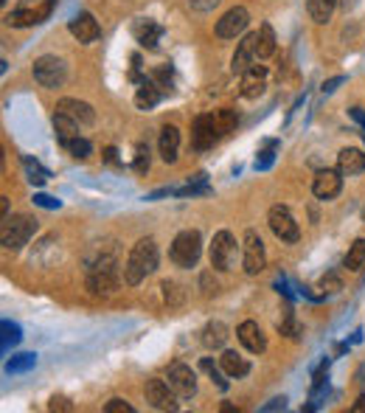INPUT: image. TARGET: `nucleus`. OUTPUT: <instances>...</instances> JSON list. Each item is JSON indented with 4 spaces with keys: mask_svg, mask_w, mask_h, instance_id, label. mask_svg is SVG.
<instances>
[{
    "mask_svg": "<svg viewBox=\"0 0 365 413\" xmlns=\"http://www.w3.org/2000/svg\"><path fill=\"white\" fill-rule=\"evenodd\" d=\"M157 262H160V253H157L155 239H152V237L138 239V242L132 245V251H129L127 265H124V281H127L129 287H138L149 273L157 270Z\"/></svg>",
    "mask_w": 365,
    "mask_h": 413,
    "instance_id": "1",
    "label": "nucleus"
},
{
    "mask_svg": "<svg viewBox=\"0 0 365 413\" xmlns=\"http://www.w3.org/2000/svg\"><path fill=\"white\" fill-rule=\"evenodd\" d=\"M200 253H203V237L200 231H180L169 248V259L182 267V270H189L200 262Z\"/></svg>",
    "mask_w": 365,
    "mask_h": 413,
    "instance_id": "2",
    "label": "nucleus"
},
{
    "mask_svg": "<svg viewBox=\"0 0 365 413\" xmlns=\"http://www.w3.org/2000/svg\"><path fill=\"white\" fill-rule=\"evenodd\" d=\"M87 287L93 295H113L121 287V276H118V265L113 256H101L90 273H87Z\"/></svg>",
    "mask_w": 365,
    "mask_h": 413,
    "instance_id": "3",
    "label": "nucleus"
},
{
    "mask_svg": "<svg viewBox=\"0 0 365 413\" xmlns=\"http://www.w3.org/2000/svg\"><path fill=\"white\" fill-rule=\"evenodd\" d=\"M54 4L57 0H23V4L6 15V26L12 29H29V26H37V23H45L54 12Z\"/></svg>",
    "mask_w": 365,
    "mask_h": 413,
    "instance_id": "4",
    "label": "nucleus"
},
{
    "mask_svg": "<svg viewBox=\"0 0 365 413\" xmlns=\"http://www.w3.org/2000/svg\"><path fill=\"white\" fill-rule=\"evenodd\" d=\"M34 234H37V220H31L29 214H17V217L3 220V228H0V242H3L6 251H20Z\"/></svg>",
    "mask_w": 365,
    "mask_h": 413,
    "instance_id": "5",
    "label": "nucleus"
},
{
    "mask_svg": "<svg viewBox=\"0 0 365 413\" xmlns=\"http://www.w3.org/2000/svg\"><path fill=\"white\" fill-rule=\"evenodd\" d=\"M34 79L45 88V90H59L65 82H68V65L65 59L54 57V54H45L34 62Z\"/></svg>",
    "mask_w": 365,
    "mask_h": 413,
    "instance_id": "6",
    "label": "nucleus"
},
{
    "mask_svg": "<svg viewBox=\"0 0 365 413\" xmlns=\"http://www.w3.org/2000/svg\"><path fill=\"white\" fill-rule=\"evenodd\" d=\"M211 267L214 270H234L236 265V239L231 231H220L214 234V242H211Z\"/></svg>",
    "mask_w": 365,
    "mask_h": 413,
    "instance_id": "7",
    "label": "nucleus"
},
{
    "mask_svg": "<svg viewBox=\"0 0 365 413\" xmlns=\"http://www.w3.org/2000/svg\"><path fill=\"white\" fill-rule=\"evenodd\" d=\"M242 265H245V273L248 276H256L267 267V253H264V242L262 237L250 228L245 231V242H242Z\"/></svg>",
    "mask_w": 365,
    "mask_h": 413,
    "instance_id": "8",
    "label": "nucleus"
},
{
    "mask_svg": "<svg viewBox=\"0 0 365 413\" xmlns=\"http://www.w3.org/2000/svg\"><path fill=\"white\" fill-rule=\"evenodd\" d=\"M166 382L171 385V391L180 399H192L197 393V374L186 363H171L169 365V374H166Z\"/></svg>",
    "mask_w": 365,
    "mask_h": 413,
    "instance_id": "9",
    "label": "nucleus"
},
{
    "mask_svg": "<svg viewBox=\"0 0 365 413\" xmlns=\"http://www.w3.org/2000/svg\"><path fill=\"white\" fill-rule=\"evenodd\" d=\"M267 223H270V231H273L281 242H289V245H292V242H298L301 231H298V223L292 220L289 209H284V205H273Z\"/></svg>",
    "mask_w": 365,
    "mask_h": 413,
    "instance_id": "10",
    "label": "nucleus"
},
{
    "mask_svg": "<svg viewBox=\"0 0 365 413\" xmlns=\"http://www.w3.org/2000/svg\"><path fill=\"white\" fill-rule=\"evenodd\" d=\"M248 23H250L248 9L234 6L231 12H225V15L217 20V37H220V40H236V37L248 29Z\"/></svg>",
    "mask_w": 365,
    "mask_h": 413,
    "instance_id": "11",
    "label": "nucleus"
},
{
    "mask_svg": "<svg viewBox=\"0 0 365 413\" xmlns=\"http://www.w3.org/2000/svg\"><path fill=\"white\" fill-rule=\"evenodd\" d=\"M143 393H146V402L152 407H157V410H177V399L180 396L171 391V385L166 379H149Z\"/></svg>",
    "mask_w": 365,
    "mask_h": 413,
    "instance_id": "12",
    "label": "nucleus"
},
{
    "mask_svg": "<svg viewBox=\"0 0 365 413\" xmlns=\"http://www.w3.org/2000/svg\"><path fill=\"white\" fill-rule=\"evenodd\" d=\"M220 132H217V124H214V113H206V115H197L194 121V130H192V144L194 149H211L217 144Z\"/></svg>",
    "mask_w": 365,
    "mask_h": 413,
    "instance_id": "13",
    "label": "nucleus"
},
{
    "mask_svg": "<svg viewBox=\"0 0 365 413\" xmlns=\"http://www.w3.org/2000/svg\"><path fill=\"white\" fill-rule=\"evenodd\" d=\"M343 188V177H340V169H320L312 180V191L317 200H334Z\"/></svg>",
    "mask_w": 365,
    "mask_h": 413,
    "instance_id": "14",
    "label": "nucleus"
},
{
    "mask_svg": "<svg viewBox=\"0 0 365 413\" xmlns=\"http://www.w3.org/2000/svg\"><path fill=\"white\" fill-rule=\"evenodd\" d=\"M132 37L138 40V46H143V48L155 51V48H157V43H160V37H163V26H160V23H155V20L141 18V20H135V23H132Z\"/></svg>",
    "mask_w": 365,
    "mask_h": 413,
    "instance_id": "15",
    "label": "nucleus"
},
{
    "mask_svg": "<svg viewBox=\"0 0 365 413\" xmlns=\"http://www.w3.org/2000/svg\"><path fill=\"white\" fill-rule=\"evenodd\" d=\"M68 31H71L79 43H96V40H99V34H101V29H99L96 18H93V15H87V12L76 15V18L68 23Z\"/></svg>",
    "mask_w": 365,
    "mask_h": 413,
    "instance_id": "16",
    "label": "nucleus"
},
{
    "mask_svg": "<svg viewBox=\"0 0 365 413\" xmlns=\"http://www.w3.org/2000/svg\"><path fill=\"white\" fill-rule=\"evenodd\" d=\"M236 337H239V343H242L248 351H253V354H262V351L267 349V337H264V332H262V326H259L256 321H245V323L236 329Z\"/></svg>",
    "mask_w": 365,
    "mask_h": 413,
    "instance_id": "17",
    "label": "nucleus"
},
{
    "mask_svg": "<svg viewBox=\"0 0 365 413\" xmlns=\"http://www.w3.org/2000/svg\"><path fill=\"white\" fill-rule=\"evenodd\" d=\"M264 82H267V68L264 65H250L242 74V96L245 99H259L264 93Z\"/></svg>",
    "mask_w": 365,
    "mask_h": 413,
    "instance_id": "18",
    "label": "nucleus"
},
{
    "mask_svg": "<svg viewBox=\"0 0 365 413\" xmlns=\"http://www.w3.org/2000/svg\"><path fill=\"white\" fill-rule=\"evenodd\" d=\"M57 113H65V115H71L76 124H82V127H90L93 121H96V110L87 104V102H79V99H62L59 104H57Z\"/></svg>",
    "mask_w": 365,
    "mask_h": 413,
    "instance_id": "19",
    "label": "nucleus"
},
{
    "mask_svg": "<svg viewBox=\"0 0 365 413\" xmlns=\"http://www.w3.org/2000/svg\"><path fill=\"white\" fill-rule=\"evenodd\" d=\"M256 37H259V31L248 34V37L239 43V48H236V54H234V59H231V71H234V74H245V71L253 65V57H256Z\"/></svg>",
    "mask_w": 365,
    "mask_h": 413,
    "instance_id": "20",
    "label": "nucleus"
},
{
    "mask_svg": "<svg viewBox=\"0 0 365 413\" xmlns=\"http://www.w3.org/2000/svg\"><path fill=\"white\" fill-rule=\"evenodd\" d=\"M157 146H160V158H163L166 163H174V160H177V152H180V130L171 127V124H166V127L160 130Z\"/></svg>",
    "mask_w": 365,
    "mask_h": 413,
    "instance_id": "21",
    "label": "nucleus"
},
{
    "mask_svg": "<svg viewBox=\"0 0 365 413\" xmlns=\"http://www.w3.org/2000/svg\"><path fill=\"white\" fill-rule=\"evenodd\" d=\"M79 127H82V124H76V121H73L71 115H65V113H57V115H54V132H57V141H59L65 149L79 138Z\"/></svg>",
    "mask_w": 365,
    "mask_h": 413,
    "instance_id": "22",
    "label": "nucleus"
},
{
    "mask_svg": "<svg viewBox=\"0 0 365 413\" xmlns=\"http://www.w3.org/2000/svg\"><path fill=\"white\" fill-rule=\"evenodd\" d=\"M337 169H340V174H359V172H365V152L354 149V146L343 149L337 155Z\"/></svg>",
    "mask_w": 365,
    "mask_h": 413,
    "instance_id": "23",
    "label": "nucleus"
},
{
    "mask_svg": "<svg viewBox=\"0 0 365 413\" xmlns=\"http://www.w3.org/2000/svg\"><path fill=\"white\" fill-rule=\"evenodd\" d=\"M220 365H222V371H225L231 379H242V377L250 374V363H248L242 354H236V351H222Z\"/></svg>",
    "mask_w": 365,
    "mask_h": 413,
    "instance_id": "24",
    "label": "nucleus"
},
{
    "mask_svg": "<svg viewBox=\"0 0 365 413\" xmlns=\"http://www.w3.org/2000/svg\"><path fill=\"white\" fill-rule=\"evenodd\" d=\"M160 96H163V90L152 79H143L141 88H138V93H135V107L138 110H152L160 102Z\"/></svg>",
    "mask_w": 365,
    "mask_h": 413,
    "instance_id": "25",
    "label": "nucleus"
},
{
    "mask_svg": "<svg viewBox=\"0 0 365 413\" xmlns=\"http://www.w3.org/2000/svg\"><path fill=\"white\" fill-rule=\"evenodd\" d=\"M275 54V31L270 23H262L259 37H256V57L259 59H270Z\"/></svg>",
    "mask_w": 365,
    "mask_h": 413,
    "instance_id": "26",
    "label": "nucleus"
},
{
    "mask_svg": "<svg viewBox=\"0 0 365 413\" xmlns=\"http://www.w3.org/2000/svg\"><path fill=\"white\" fill-rule=\"evenodd\" d=\"M203 343L208 349H222L228 343V326L222 321H211L206 329H203Z\"/></svg>",
    "mask_w": 365,
    "mask_h": 413,
    "instance_id": "27",
    "label": "nucleus"
},
{
    "mask_svg": "<svg viewBox=\"0 0 365 413\" xmlns=\"http://www.w3.org/2000/svg\"><path fill=\"white\" fill-rule=\"evenodd\" d=\"M334 6H337V0H306V12L315 23H329L331 15H334Z\"/></svg>",
    "mask_w": 365,
    "mask_h": 413,
    "instance_id": "28",
    "label": "nucleus"
},
{
    "mask_svg": "<svg viewBox=\"0 0 365 413\" xmlns=\"http://www.w3.org/2000/svg\"><path fill=\"white\" fill-rule=\"evenodd\" d=\"M343 265H345L351 273H357V270H362V267H365V239H357V242L348 248V253H345Z\"/></svg>",
    "mask_w": 365,
    "mask_h": 413,
    "instance_id": "29",
    "label": "nucleus"
},
{
    "mask_svg": "<svg viewBox=\"0 0 365 413\" xmlns=\"http://www.w3.org/2000/svg\"><path fill=\"white\" fill-rule=\"evenodd\" d=\"M34 365H37V354L34 351H23V354H15L6 363V371L9 374H23V371H31Z\"/></svg>",
    "mask_w": 365,
    "mask_h": 413,
    "instance_id": "30",
    "label": "nucleus"
},
{
    "mask_svg": "<svg viewBox=\"0 0 365 413\" xmlns=\"http://www.w3.org/2000/svg\"><path fill=\"white\" fill-rule=\"evenodd\" d=\"M236 113L234 110H228V107H222V110H214V124H217V132L220 135H228V132H234L236 130Z\"/></svg>",
    "mask_w": 365,
    "mask_h": 413,
    "instance_id": "31",
    "label": "nucleus"
},
{
    "mask_svg": "<svg viewBox=\"0 0 365 413\" xmlns=\"http://www.w3.org/2000/svg\"><path fill=\"white\" fill-rule=\"evenodd\" d=\"M278 332H281V335H287L289 340H298V337H301V332H303V329H301V323L295 321V312H292L289 307L284 309V315H281V321H278Z\"/></svg>",
    "mask_w": 365,
    "mask_h": 413,
    "instance_id": "32",
    "label": "nucleus"
},
{
    "mask_svg": "<svg viewBox=\"0 0 365 413\" xmlns=\"http://www.w3.org/2000/svg\"><path fill=\"white\" fill-rule=\"evenodd\" d=\"M23 169H26V174H29V180H31L34 186H45V183H48V177H51V174H48V169H43V166H40L34 158H29V155L23 158Z\"/></svg>",
    "mask_w": 365,
    "mask_h": 413,
    "instance_id": "33",
    "label": "nucleus"
},
{
    "mask_svg": "<svg viewBox=\"0 0 365 413\" xmlns=\"http://www.w3.org/2000/svg\"><path fill=\"white\" fill-rule=\"evenodd\" d=\"M275 152H278V141H267L256 155V169H270L275 160Z\"/></svg>",
    "mask_w": 365,
    "mask_h": 413,
    "instance_id": "34",
    "label": "nucleus"
},
{
    "mask_svg": "<svg viewBox=\"0 0 365 413\" xmlns=\"http://www.w3.org/2000/svg\"><path fill=\"white\" fill-rule=\"evenodd\" d=\"M0 332H3V351H9V346H17L20 343V326L12 323V321H3L0 323Z\"/></svg>",
    "mask_w": 365,
    "mask_h": 413,
    "instance_id": "35",
    "label": "nucleus"
},
{
    "mask_svg": "<svg viewBox=\"0 0 365 413\" xmlns=\"http://www.w3.org/2000/svg\"><path fill=\"white\" fill-rule=\"evenodd\" d=\"M149 79H152V82H155L163 93H169V90H171V68H169V65H160L157 71H152V74H149Z\"/></svg>",
    "mask_w": 365,
    "mask_h": 413,
    "instance_id": "36",
    "label": "nucleus"
},
{
    "mask_svg": "<svg viewBox=\"0 0 365 413\" xmlns=\"http://www.w3.org/2000/svg\"><path fill=\"white\" fill-rule=\"evenodd\" d=\"M200 365H203V371H206V374H208V377L217 382V388H222V391L228 388V379H225L228 374H222V371H220V368L211 363V357H203V363H200Z\"/></svg>",
    "mask_w": 365,
    "mask_h": 413,
    "instance_id": "37",
    "label": "nucleus"
},
{
    "mask_svg": "<svg viewBox=\"0 0 365 413\" xmlns=\"http://www.w3.org/2000/svg\"><path fill=\"white\" fill-rule=\"evenodd\" d=\"M68 152H71L73 158H82V160H85V158H90V152H93V144H90L87 138H82V135H79V138L68 146Z\"/></svg>",
    "mask_w": 365,
    "mask_h": 413,
    "instance_id": "38",
    "label": "nucleus"
},
{
    "mask_svg": "<svg viewBox=\"0 0 365 413\" xmlns=\"http://www.w3.org/2000/svg\"><path fill=\"white\" fill-rule=\"evenodd\" d=\"M132 169H135L138 174H143V172L149 169V149H146L143 144L135 146V163H132Z\"/></svg>",
    "mask_w": 365,
    "mask_h": 413,
    "instance_id": "39",
    "label": "nucleus"
},
{
    "mask_svg": "<svg viewBox=\"0 0 365 413\" xmlns=\"http://www.w3.org/2000/svg\"><path fill=\"white\" fill-rule=\"evenodd\" d=\"M320 290H323V295H334V293L343 290V281H340L334 273H329V276L320 279Z\"/></svg>",
    "mask_w": 365,
    "mask_h": 413,
    "instance_id": "40",
    "label": "nucleus"
},
{
    "mask_svg": "<svg viewBox=\"0 0 365 413\" xmlns=\"http://www.w3.org/2000/svg\"><path fill=\"white\" fill-rule=\"evenodd\" d=\"M163 295H166V304H171V307L182 301V293H180V287L174 281H163Z\"/></svg>",
    "mask_w": 365,
    "mask_h": 413,
    "instance_id": "41",
    "label": "nucleus"
},
{
    "mask_svg": "<svg viewBox=\"0 0 365 413\" xmlns=\"http://www.w3.org/2000/svg\"><path fill=\"white\" fill-rule=\"evenodd\" d=\"M34 205H40V209H48V211H57L62 202L54 200V197H48V194H34Z\"/></svg>",
    "mask_w": 365,
    "mask_h": 413,
    "instance_id": "42",
    "label": "nucleus"
},
{
    "mask_svg": "<svg viewBox=\"0 0 365 413\" xmlns=\"http://www.w3.org/2000/svg\"><path fill=\"white\" fill-rule=\"evenodd\" d=\"M104 410H107V413H132V405L124 402V399H110V402L104 405Z\"/></svg>",
    "mask_w": 365,
    "mask_h": 413,
    "instance_id": "43",
    "label": "nucleus"
},
{
    "mask_svg": "<svg viewBox=\"0 0 365 413\" xmlns=\"http://www.w3.org/2000/svg\"><path fill=\"white\" fill-rule=\"evenodd\" d=\"M48 410H65V413H71L73 405H71V399H65V396H54L51 405H48Z\"/></svg>",
    "mask_w": 365,
    "mask_h": 413,
    "instance_id": "44",
    "label": "nucleus"
},
{
    "mask_svg": "<svg viewBox=\"0 0 365 413\" xmlns=\"http://www.w3.org/2000/svg\"><path fill=\"white\" fill-rule=\"evenodd\" d=\"M189 4H192L197 12H208V9L217 6V0H189Z\"/></svg>",
    "mask_w": 365,
    "mask_h": 413,
    "instance_id": "45",
    "label": "nucleus"
},
{
    "mask_svg": "<svg viewBox=\"0 0 365 413\" xmlns=\"http://www.w3.org/2000/svg\"><path fill=\"white\" fill-rule=\"evenodd\" d=\"M343 82H345L343 76H334V79H329V82H323V93H334V90H337V88H340Z\"/></svg>",
    "mask_w": 365,
    "mask_h": 413,
    "instance_id": "46",
    "label": "nucleus"
},
{
    "mask_svg": "<svg viewBox=\"0 0 365 413\" xmlns=\"http://www.w3.org/2000/svg\"><path fill=\"white\" fill-rule=\"evenodd\" d=\"M348 115H351V118H354V121L365 130V110H362V107H351V110H348Z\"/></svg>",
    "mask_w": 365,
    "mask_h": 413,
    "instance_id": "47",
    "label": "nucleus"
},
{
    "mask_svg": "<svg viewBox=\"0 0 365 413\" xmlns=\"http://www.w3.org/2000/svg\"><path fill=\"white\" fill-rule=\"evenodd\" d=\"M284 405H287V399H284V396H275V399H270L262 410H278V407H284Z\"/></svg>",
    "mask_w": 365,
    "mask_h": 413,
    "instance_id": "48",
    "label": "nucleus"
},
{
    "mask_svg": "<svg viewBox=\"0 0 365 413\" xmlns=\"http://www.w3.org/2000/svg\"><path fill=\"white\" fill-rule=\"evenodd\" d=\"M275 290H278V293H284V298H287V301H292V298H295V295L289 293V287H287V281H284V279H278V281H275Z\"/></svg>",
    "mask_w": 365,
    "mask_h": 413,
    "instance_id": "49",
    "label": "nucleus"
},
{
    "mask_svg": "<svg viewBox=\"0 0 365 413\" xmlns=\"http://www.w3.org/2000/svg\"><path fill=\"white\" fill-rule=\"evenodd\" d=\"M104 160H107V163H118V149H115V146H107V149H104Z\"/></svg>",
    "mask_w": 365,
    "mask_h": 413,
    "instance_id": "50",
    "label": "nucleus"
},
{
    "mask_svg": "<svg viewBox=\"0 0 365 413\" xmlns=\"http://www.w3.org/2000/svg\"><path fill=\"white\" fill-rule=\"evenodd\" d=\"M351 413H365V396H359V399L351 405Z\"/></svg>",
    "mask_w": 365,
    "mask_h": 413,
    "instance_id": "51",
    "label": "nucleus"
},
{
    "mask_svg": "<svg viewBox=\"0 0 365 413\" xmlns=\"http://www.w3.org/2000/svg\"><path fill=\"white\" fill-rule=\"evenodd\" d=\"M0 214H3V220H9V200L0 197Z\"/></svg>",
    "mask_w": 365,
    "mask_h": 413,
    "instance_id": "52",
    "label": "nucleus"
},
{
    "mask_svg": "<svg viewBox=\"0 0 365 413\" xmlns=\"http://www.w3.org/2000/svg\"><path fill=\"white\" fill-rule=\"evenodd\" d=\"M362 220H365V211H362Z\"/></svg>",
    "mask_w": 365,
    "mask_h": 413,
    "instance_id": "53",
    "label": "nucleus"
}]
</instances>
